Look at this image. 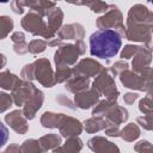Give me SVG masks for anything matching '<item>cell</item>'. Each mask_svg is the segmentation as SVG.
<instances>
[{
    "instance_id": "f35d334b",
    "label": "cell",
    "mask_w": 153,
    "mask_h": 153,
    "mask_svg": "<svg viewBox=\"0 0 153 153\" xmlns=\"http://www.w3.org/2000/svg\"><path fill=\"white\" fill-rule=\"evenodd\" d=\"M8 141V129L0 121V148H2Z\"/></svg>"
},
{
    "instance_id": "5b68a950",
    "label": "cell",
    "mask_w": 153,
    "mask_h": 153,
    "mask_svg": "<svg viewBox=\"0 0 153 153\" xmlns=\"http://www.w3.org/2000/svg\"><path fill=\"white\" fill-rule=\"evenodd\" d=\"M120 80L128 88H135L139 91H146L151 88V68L145 71L142 74L130 72L128 69L120 74Z\"/></svg>"
},
{
    "instance_id": "9c48e42d",
    "label": "cell",
    "mask_w": 153,
    "mask_h": 153,
    "mask_svg": "<svg viewBox=\"0 0 153 153\" xmlns=\"http://www.w3.org/2000/svg\"><path fill=\"white\" fill-rule=\"evenodd\" d=\"M37 91V87L30 82V81H25V80H19L17 82V85L13 87L12 90V99L13 103L18 106L24 105L25 102L32 97L35 94V92Z\"/></svg>"
},
{
    "instance_id": "277c9868",
    "label": "cell",
    "mask_w": 153,
    "mask_h": 153,
    "mask_svg": "<svg viewBox=\"0 0 153 153\" xmlns=\"http://www.w3.org/2000/svg\"><path fill=\"white\" fill-rule=\"evenodd\" d=\"M92 87L100 94L105 96V99L108 100H116L118 96V90L116 87L115 80L111 74H109V71L104 68L93 80Z\"/></svg>"
},
{
    "instance_id": "ab89813d",
    "label": "cell",
    "mask_w": 153,
    "mask_h": 153,
    "mask_svg": "<svg viewBox=\"0 0 153 153\" xmlns=\"http://www.w3.org/2000/svg\"><path fill=\"white\" fill-rule=\"evenodd\" d=\"M136 122H137V124H140L141 127H143V128L147 129V130H151V129H152L151 115H143V116H141V117H137V118H136Z\"/></svg>"
},
{
    "instance_id": "6da1fadb",
    "label": "cell",
    "mask_w": 153,
    "mask_h": 153,
    "mask_svg": "<svg viewBox=\"0 0 153 153\" xmlns=\"http://www.w3.org/2000/svg\"><path fill=\"white\" fill-rule=\"evenodd\" d=\"M121 35L111 29L97 30L90 36V54L98 59H111L121 49Z\"/></svg>"
},
{
    "instance_id": "4fadbf2b",
    "label": "cell",
    "mask_w": 153,
    "mask_h": 153,
    "mask_svg": "<svg viewBox=\"0 0 153 153\" xmlns=\"http://www.w3.org/2000/svg\"><path fill=\"white\" fill-rule=\"evenodd\" d=\"M99 100V93L92 87L87 88L86 91H82L80 93H76L74 97V103L75 108L80 109H90L91 106H94Z\"/></svg>"
},
{
    "instance_id": "7bdbcfd3",
    "label": "cell",
    "mask_w": 153,
    "mask_h": 153,
    "mask_svg": "<svg viewBox=\"0 0 153 153\" xmlns=\"http://www.w3.org/2000/svg\"><path fill=\"white\" fill-rule=\"evenodd\" d=\"M105 134L109 135V136H120V129H118V126H108L105 129H104Z\"/></svg>"
},
{
    "instance_id": "ba28073f",
    "label": "cell",
    "mask_w": 153,
    "mask_h": 153,
    "mask_svg": "<svg viewBox=\"0 0 153 153\" xmlns=\"http://www.w3.org/2000/svg\"><path fill=\"white\" fill-rule=\"evenodd\" d=\"M152 12L141 4L130 7L127 17V25H152Z\"/></svg>"
},
{
    "instance_id": "7a4b0ae2",
    "label": "cell",
    "mask_w": 153,
    "mask_h": 153,
    "mask_svg": "<svg viewBox=\"0 0 153 153\" xmlns=\"http://www.w3.org/2000/svg\"><path fill=\"white\" fill-rule=\"evenodd\" d=\"M20 24L25 31L32 33L33 36H42L47 39H51L55 37V33L49 30L43 17L36 12L30 11L29 13H26L22 19Z\"/></svg>"
},
{
    "instance_id": "5bb4252c",
    "label": "cell",
    "mask_w": 153,
    "mask_h": 153,
    "mask_svg": "<svg viewBox=\"0 0 153 153\" xmlns=\"http://www.w3.org/2000/svg\"><path fill=\"white\" fill-rule=\"evenodd\" d=\"M60 134L68 139V137H75L79 134H81L82 131V124L79 120L74 118V117H69V116H65L63 121L61 122L60 127Z\"/></svg>"
},
{
    "instance_id": "cb8c5ba5",
    "label": "cell",
    "mask_w": 153,
    "mask_h": 153,
    "mask_svg": "<svg viewBox=\"0 0 153 153\" xmlns=\"http://www.w3.org/2000/svg\"><path fill=\"white\" fill-rule=\"evenodd\" d=\"M63 118H65L63 114H55L47 111L41 117V124L44 128H59Z\"/></svg>"
},
{
    "instance_id": "74e56055",
    "label": "cell",
    "mask_w": 153,
    "mask_h": 153,
    "mask_svg": "<svg viewBox=\"0 0 153 153\" xmlns=\"http://www.w3.org/2000/svg\"><path fill=\"white\" fill-rule=\"evenodd\" d=\"M20 76H22L25 81L33 80V67H32V63H30V65H25V66H24V68L22 69Z\"/></svg>"
},
{
    "instance_id": "d590c367",
    "label": "cell",
    "mask_w": 153,
    "mask_h": 153,
    "mask_svg": "<svg viewBox=\"0 0 153 153\" xmlns=\"http://www.w3.org/2000/svg\"><path fill=\"white\" fill-rule=\"evenodd\" d=\"M134 149L139 153H152V145L148 141L142 140L134 146Z\"/></svg>"
},
{
    "instance_id": "681fc988",
    "label": "cell",
    "mask_w": 153,
    "mask_h": 153,
    "mask_svg": "<svg viewBox=\"0 0 153 153\" xmlns=\"http://www.w3.org/2000/svg\"><path fill=\"white\" fill-rule=\"evenodd\" d=\"M6 66V57L4 54H0V69Z\"/></svg>"
},
{
    "instance_id": "ffe728a7",
    "label": "cell",
    "mask_w": 153,
    "mask_h": 153,
    "mask_svg": "<svg viewBox=\"0 0 153 153\" xmlns=\"http://www.w3.org/2000/svg\"><path fill=\"white\" fill-rule=\"evenodd\" d=\"M47 25L49 27V30L54 33H56L60 29H61V24L63 20V12L60 7H54L51 8L48 13H47Z\"/></svg>"
},
{
    "instance_id": "d6986e66",
    "label": "cell",
    "mask_w": 153,
    "mask_h": 153,
    "mask_svg": "<svg viewBox=\"0 0 153 153\" xmlns=\"http://www.w3.org/2000/svg\"><path fill=\"white\" fill-rule=\"evenodd\" d=\"M66 90H68L72 93H80L82 91H86L90 87V79L81 76V75H72L66 81Z\"/></svg>"
},
{
    "instance_id": "7c38bea8",
    "label": "cell",
    "mask_w": 153,
    "mask_h": 153,
    "mask_svg": "<svg viewBox=\"0 0 153 153\" xmlns=\"http://www.w3.org/2000/svg\"><path fill=\"white\" fill-rule=\"evenodd\" d=\"M5 121L6 123L18 134L23 135L29 130V126H27V121L23 115L22 110H14L11 111L10 114H7L5 116Z\"/></svg>"
},
{
    "instance_id": "603a6c76",
    "label": "cell",
    "mask_w": 153,
    "mask_h": 153,
    "mask_svg": "<svg viewBox=\"0 0 153 153\" xmlns=\"http://www.w3.org/2000/svg\"><path fill=\"white\" fill-rule=\"evenodd\" d=\"M108 126H110L108 123V121L103 117V116H93L88 120H86L84 122V127H85V130L87 133H97L99 130H104Z\"/></svg>"
},
{
    "instance_id": "4316f807",
    "label": "cell",
    "mask_w": 153,
    "mask_h": 153,
    "mask_svg": "<svg viewBox=\"0 0 153 153\" xmlns=\"http://www.w3.org/2000/svg\"><path fill=\"white\" fill-rule=\"evenodd\" d=\"M120 136L126 141H134L140 136V128L136 123H129L122 130H120Z\"/></svg>"
},
{
    "instance_id": "ac0fdd59",
    "label": "cell",
    "mask_w": 153,
    "mask_h": 153,
    "mask_svg": "<svg viewBox=\"0 0 153 153\" xmlns=\"http://www.w3.org/2000/svg\"><path fill=\"white\" fill-rule=\"evenodd\" d=\"M151 62V49H142L140 53H137L133 60V69L134 73L142 74L145 71L149 68Z\"/></svg>"
},
{
    "instance_id": "7dc6e473",
    "label": "cell",
    "mask_w": 153,
    "mask_h": 153,
    "mask_svg": "<svg viewBox=\"0 0 153 153\" xmlns=\"http://www.w3.org/2000/svg\"><path fill=\"white\" fill-rule=\"evenodd\" d=\"M4 153H22L20 146L17 145V143H12V145H10V146L4 151Z\"/></svg>"
},
{
    "instance_id": "484cf974",
    "label": "cell",
    "mask_w": 153,
    "mask_h": 153,
    "mask_svg": "<svg viewBox=\"0 0 153 153\" xmlns=\"http://www.w3.org/2000/svg\"><path fill=\"white\" fill-rule=\"evenodd\" d=\"M20 79L11 73L10 71H4L0 73V87L5 88V90H13V87L17 85V82L19 81Z\"/></svg>"
},
{
    "instance_id": "836d02e7",
    "label": "cell",
    "mask_w": 153,
    "mask_h": 153,
    "mask_svg": "<svg viewBox=\"0 0 153 153\" xmlns=\"http://www.w3.org/2000/svg\"><path fill=\"white\" fill-rule=\"evenodd\" d=\"M13 104L12 96L6 92H0V114L8 110Z\"/></svg>"
},
{
    "instance_id": "f546056e",
    "label": "cell",
    "mask_w": 153,
    "mask_h": 153,
    "mask_svg": "<svg viewBox=\"0 0 153 153\" xmlns=\"http://www.w3.org/2000/svg\"><path fill=\"white\" fill-rule=\"evenodd\" d=\"M55 82H65L72 76V68L68 66H59L56 67V72L54 74Z\"/></svg>"
},
{
    "instance_id": "83f0119b",
    "label": "cell",
    "mask_w": 153,
    "mask_h": 153,
    "mask_svg": "<svg viewBox=\"0 0 153 153\" xmlns=\"http://www.w3.org/2000/svg\"><path fill=\"white\" fill-rule=\"evenodd\" d=\"M20 151L22 153H43V149L38 140H35V139L25 140L20 146Z\"/></svg>"
},
{
    "instance_id": "f1b7e54d",
    "label": "cell",
    "mask_w": 153,
    "mask_h": 153,
    "mask_svg": "<svg viewBox=\"0 0 153 153\" xmlns=\"http://www.w3.org/2000/svg\"><path fill=\"white\" fill-rule=\"evenodd\" d=\"M13 20L8 16H0V39L7 37V35L13 29Z\"/></svg>"
},
{
    "instance_id": "e0dca14e",
    "label": "cell",
    "mask_w": 153,
    "mask_h": 153,
    "mask_svg": "<svg viewBox=\"0 0 153 153\" xmlns=\"http://www.w3.org/2000/svg\"><path fill=\"white\" fill-rule=\"evenodd\" d=\"M103 117L108 121V123L110 126H120L121 123H123L128 120V111L124 108L116 104L108 112H105L103 115Z\"/></svg>"
},
{
    "instance_id": "f6af8a7d",
    "label": "cell",
    "mask_w": 153,
    "mask_h": 153,
    "mask_svg": "<svg viewBox=\"0 0 153 153\" xmlns=\"http://www.w3.org/2000/svg\"><path fill=\"white\" fill-rule=\"evenodd\" d=\"M11 7H12V11L17 14H23L24 13V7L22 5L20 1H13L11 2Z\"/></svg>"
},
{
    "instance_id": "7402d4cb",
    "label": "cell",
    "mask_w": 153,
    "mask_h": 153,
    "mask_svg": "<svg viewBox=\"0 0 153 153\" xmlns=\"http://www.w3.org/2000/svg\"><path fill=\"white\" fill-rule=\"evenodd\" d=\"M20 2L23 5V7L26 6L32 12H36L42 17L47 16V13L56 6L55 2H50V1H20Z\"/></svg>"
},
{
    "instance_id": "3957f363",
    "label": "cell",
    "mask_w": 153,
    "mask_h": 153,
    "mask_svg": "<svg viewBox=\"0 0 153 153\" xmlns=\"http://www.w3.org/2000/svg\"><path fill=\"white\" fill-rule=\"evenodd\" d=\"M96 25L99 30L109 27H111V30L115 29V31H117L120 35H123L126 29L123 25V16L116 5H109L108 11L97 19Z\"/></svg>"
},
{
    "instance_id": "9a60e30c",
    "label": "cell",
    "mask_w": 153,
    "mask_h": 153,
    "mask_svg": "<svg viewBox=\"0 0 153 153\" xmlns=\"http://www.w3.org/2000/svg\"><path fill=\"white\" fill-rule=\"evenodd\" d=\"M87 146L96 153H121L120 148L103 136H94L87 141Z\"/></svg>"
},
{
    "instance_id": "d4e9b609",
    "label": "cell",
    "mask_w": 153,
    "mask_h": 153,
    "mask_svg": "<svg viewBox=\"0 0 153 153\" xmlns=\"http://www.w3.org/2000/svg\"><path fill=\"white\" fill-rule=\"evenodd\" d=\"M38 142H39L43 152L48 151V149H54L61 145V136L57 134H47V135L42 136L38 140Z\"/></svg>"
},
{
    "instance_id": "8d00e7d4",
    "label": "cell",
    "mask_w": 153,
    "mask_h": 153,
    "mask_svg": "<svg viewBox=\"0 0 153 153\" xmlns=\"http://www.w3.org/2000/svg\"><path fill=\"white\" fill-rule=\"evenodd\" d=\"M128 63L127 62H123V61H117L112 65V67L110 68V72L112 75H117V74H121L123 71L128 69Z\"/></svg>"
},
{
    "instance_id": "ee69618b",
    "label": "cell",
    "mask_w": 153,
    "mask_h": 153,
    "mask_svg": "<svg viewBox=\"0 0 153 153\" xmlns=\"http://www.w3.org/2000/svg\"><path fill=\"white\" fill-rule=\"evenodd\" d=\"M11 41H12L14 44L20 43V42H25V35H24L22 31H16L14 33H12Z\"/></svg>"
},
{
    "instance_id": "44dd1931",
    "label": "cell",
    "mask_w": 153,
    "mask_h": 153,
    "mask_svg": "<svg viewBox=\"0 0 153 153\" xmlns=\"http://www.w3.org/2000/svg\"><path fill=\"white\" fill-rule=\"evenodd\" d=\"M82 141L75 136V137H68L66 140V142L56 148L53 149V153H79L82 149Z\"/></svg>"
},
{
    "instance_id": "8992f818",
    "label": "cell",
    "mask_w": 153,
    "mask_h": 153,
    "mask_svg": "<svg viewBox=\"0 0 153 153\" xmlns=\"http://www.w3.org/2000/svg\"><path fill=\"white\" fill-rule=\"evenodd\" d=\"M33 67V79H36L44 87H53L55 82V76L50 62L48 59H38L32 63Z\"/></svg>"
},
{
    "instance_id": "52a82bcc",
    "label": "cell",
    "mask_w": 153,
    "mask_h": 153,
    "mask_svg": "<svg viewBox=\"0 0 153 153\" xmlns=\"http://www.w3.org/2000/svg\"><path fill=\"white\" fill-rule=\"evenodd\" d=\"M79 55H80V53L75 44H62L55 51L54 61H55L56 67L71 66L76 62Z\"/></svg>"
},
{
    "instance_id": "1f68e13d",
    "label": "cell",
    "mask_w": 153,
    "mask_h": 153,
    "mask_svg": "<svg viewBox=\"0 0 153 153\" xmlns=\"http://www.w3.org/2000/svg\"><path fill=\"white\" fill-rule=\"evenodd\" d=\"M75 5H86L94 13H105L108 11L109 5L103 1H90V2H76Z\"/></svg>"
},
{
    "instance_id": "2e32d148",
    "label": "cell",
    "mask_w": 153,
    "mask_h": 153,
    "mask_svg": "<svg viewBox=\"0 0 153 153\" xmlns=\"http://www.w3.org/2000/svg\"><path fill=\"white\" fill-rule=\"evenodd\" d=\"M85 36V30L84 26L79 23H72V24H66L61 26V29L57 31V38L63 41V39H76L80 41Z\"/></svg>"
},
{
    "instance_id": "4dcf8cb0",
    "label": "cell",
    "mask_w": 153,
    "mask_h": 153,
    "mask_svg": "<svg viewBox=\"0 0 153 153\" xmlns=\"http://www.w3.org/2000/svg\"><path fill=\"white\" fill-rule=\"evenodd\" d=\"M47 41L44 39H41V38H36V39H32L29 44H27V49L31 54H39V53H43L47 48Z\"/></svg>"
},
{
    "instance_id": "8fae6325",
    "label": "cell",
    "mask_w": 153,
    "mask_h": 153,
    "mask_svg": "<svg viewBox=\"0 0 153 153\" xmlns=\"http://www.w3.org/2000/svg\"><path fill=\"white\" fill-rule=\"evenodd\" d=\"M43 100H44V94L41 90L37 88V91L35 92V94L32 97H30L25 104H24V108H23V115L26 120H32L35 118L37 111L41 109L42 104H43Z\"/></svg>"
},
{
    "instance_id": "c3c4849f",
    "label": "cell",
    "mask_w": 153,
    "mask_h": 153,
    "mask_svg": "<svg viewBox=\"0 0 153 153\" xmlns=\"http://www.w3.org/2000/svg\"><path fill=\"white\" fill-rule=\"evenodd\" d=\"M47 44L49 45V47H57V45H60L61 44V39H59V38H51V39H49V41H47Z\"/></svg>"
},
{
    "instance_id": "30bf717a",
    "label": "cell",
    "mask_w": 153,
    "mask_h": 153,
    "mask_svg": "<svg viewBox=\"0 0 153 153\" xmlns=\"http://www.w3.org/2000/svg\"><path fill=\"white\" fill-rule=\"evenodd\" d=\"M103 69L104 67L96 60L84 59L72 69V75H81V76L90 79L91 76L98 75Z\"/></svg>"
},
{
    "instance_id": "b9f144b4",
    "label": "cell",
    "mask_w": 153,
    "mask_h": 153,
    "mask_svg": "<svg viewBox=\"0 0 153 153\" xmlns=\"http://www.w3.org/2000/svg\"><path fill=\"white\" fill-rule=\"evenodd\" d=\"M13 50L19 54V55H24L29 51L27 49V44L25 42H20V43H17V44H13Z\"/></svg>"
},
{
    "instance_id": "60d3db41",
    "label": "cell",
    "mask_w": 153,
    "mask_h": 153,
    "mask_svg": "<svg viewBox=\"0 0 153 153\" xmlns=\"http://www.w3.org/2000/svg\"><path fill=\"white\" fill-rule=\"evenodd\" d=\"M56 102H57L59 104L63 105V106H68V108H69V109H72V110L76 109L75 106H73V105H74V104H73V102H72L71 99H68L66 96H63V94H59V96L56 97Z\"/></svg>"
},
{
    "instance_id": "bcb514c9",
    "label": "cell",
    "mask_w": 153,
    "mask_h": 153,
    "mask_svg": "<svg viewBox=\"0 0 153 153\" xmlns=\"http://www.w3.org/2000/svg\"><path fill=\"white\" fill-rule=\"evenodd\" d=\"M137 93H131V92H129V93H126L124 96H123V100H124V103L126 104H128V105H130V104H133L136 99H137Z\"/></svg>"
},
{
    "instance_id": "d6a6232c",
    "label": "cell",
    "mask_w": 153,
    "mask_h": 153,
    "mask_svg": "<svg viewBox=\"0 0 153 153\" xmlns=\"http://www.w3.org/2000/svg\"><path fill=\"white\" fill-rule=\"evenodd\" d=\"M143 49V47H139V45H131V44H128L123 48L122 53H121V59H130L131 56L136 55L137 53H140L141 50Z\"/></svg>"
},
{
    "instance_id": "e575fe53",
    "label": "cell",
    "mask_w": 153,
    "mask_h": 153,
    "mask_svg": "<svg viewBox=\"0 0 153 153\" xmlns=\"http://www.w3.org/2000/svg\"><path fill=\"white\" fill-rule=\"evenodd\" d=\"M139 110L145 115H151L152 114V100H151V97H146V98L140 100Z\"/></svg>"
}]
</instances>
